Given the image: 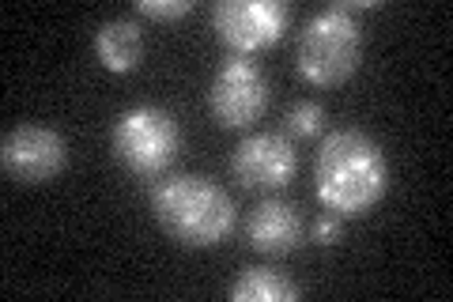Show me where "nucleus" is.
<instances>
[{"instance_id": "1", "label": "nucleus", "mask_w": 453, "mask_h": 302, "mask_svg": "<svg viewBox=\"0 0 453 302\" xmlns=\"http://www.w3.org/2000/svg\"><path fill=\"white\" fill-rule=\"evenodd\" d=\"M314 190L321 205L336 215H366L389 190L386 151L359 128H336L321 140Z\"/></svg>"}, {"instance_id": "2", "label": "nucleus", "mask_w": 453, "mask_h": 302, "mask_svg": "<svg viewBox=\"0 0 453 302\" xmlns=\"http://www.w3.org/2000/svg\"><path fill=\"white\" fill-rule=\"evenodd\" d=\"M151 212L181 246H216L234 227V200L208 174H170L151 190Z\"/></svg>"}, {"instance_id": "3", "label": "nucleus", "mask_w": 453, "mask_h": 302, "mask_svg": "<svg viewBox=\"0 0 453 302\" xmlns=\"http://www.w3.org/2000/svg\"><path fill=\"white\" fill-rule=\"evenodd\" d=\"M363 61V31L356 19L351 0L329 4L318 16H310L299 31V46H295V65H299L303 80L318 83V88H333L344 83Z\"/></svg>"}, {"instance_id": "4", "label": "nucleus", "mask_w": 453, "mask_h": 302, "mask_svg": "<svg viewBox=\"0 0 453 302\" xmlns=\"http://www.w3.org/2000/svg\"><path fill=\"white\" fill-rule=\"evenodd\" d=\"M178 121L174 113L163 110V106H129L113 121V133H110V148L113 155L121 159V166H129L133 174H163V170L174 163L178 155Z\"/></svg>"}, {"instance_id": "5", "label": "nucleus", "mask_w": 453, "mask_h": 302, "mask_svg": "<svg viewBox=\"0 0 453 302\" xmlns=\"http://www.w3.org/2000/svg\"><path fill=\"white\" fill-rule=\"evenodd\" d=\"M291 12L280 0H219L211 8V27L226 50H234V57L257 53L276 46L280 35L288 31Z\"/></svg>"}, {"instance_id": "6", "label": "nucleus", "mask_w": 453, "mask_h": 302, "mask_svg": "<svg viewBox=\"0 0 453 302\" xmlns=\"http://www.w3.org/2000/svg\"><path fill=\"white\" fill-rule=\"evenodd\" d=\"M211 118L223 128H246L268 106V80L250 57H226L208 91Z\"/></svg>"}, {"instance_id": "7", "label": "nucleus", "mask_w": 453, "mask_h": 302, "mask_svg": "<svg viewBox=\"0 0 453 302\" xmlns=\"http://www.w3.org/2000/svg\"><path fill=\"white\" fill-rule=\"evenodd\" d=\"M68 163V148L61 133L42 125H16L0 140V166L19 185H42L53 182Z\"/></svg>"}, {"instance_id": "8", "label": "nucleus", "mask_w": 453, "mask_h": 302, "mask_svg": "<svg viewBox=\"0 0 453 302\" xmlns=\"http://www.w3.org/2000/svg\"><path fill=\"white\" fill-rule=\"evenodd\" d=\"M234 182L246 190H280L299 170V151L283 133H250L231 155Z\"/></svg>"}, {"instance_id": "9", "label": "nucleus", "mask_w": 453, "mask_h": 302, "mask_svg": "<svg viewBox=\"0 0 453 302\" xmlns=\"http://www.w3.org/2000/svg\"><path fill=\"white\" fill-rule=\"evenodd\" d=\"M246 238L261 253H291L303 242V212L291 200H261L246 220Z\"/></svg>"}, {"instance_id": "10", "label": "nucleus", "mask_w": 453, "mask_h": 302, "mask_svg": "<svg viewBox=\"0 0 453 302\" xmlns=\"http://www.w3.org/2000/svg\"><path fill=\"white\" fill-rule=\"evenodd\" d=\"M95 53L106 72H133L144 57V38L133 19H110L95 31Z\"/></svg>"}, {"instance_id": "11", "label": "nucleus", "mask_w": 453, "mask_h": 302, "mask_svg": "<svg viewBox=\"0 0 453 302\" xmlns=\"http://www.w3.org/2000/svg\"><path fill=\"white\" fill-rule=\"evenodd\" d=\"M299 295H303L299 283H291L280 268H268V265H246L231 283L234 302H295Z\"/></svg>"}, {"instance_id": "12", "label": "nucleus", "mask_w": 453, "mask_h": 302, "mask_svg": "<svg viewBox=\"0 0 453 302\" xmlns=\"http://www.w3.org/2000/svg\"><path fill=\"white\" fill-rule=\"evenodd\" d=\"M325 125V106L314 103V98H303V103H295L291 113H288V133L299 136V140H314Z\"/></svg>"}, {"instance_id": "13", "label": "nucleus", "mask_w": 453, "mask_h": 302, "mask_svg": "<svg viewBox=\"0 0 453 302\" xmlns=\"http://www.w3.org/2000/svg\"><path fill=\"white\" fill-rule=\"evenodd\" d=\"M189 8V0H140L136 4V12L148 19H181Z\"/></svg>"}, {"instance_id": "14", "label": "nucleus", "mask_w": 453, "mask_h": 302, "mask_svg": "<svg viewBox=\"0 0 453 302\" xmlns=\"http://www.w3.org/2000/svg\"><path fill=\"white\" fill-rule=\"evenodd\" d=\"M336 238H340V220H336V215H321V220L314 223V242H321V246H333Z\"/></svg>"}]
</instances>
